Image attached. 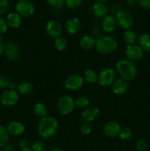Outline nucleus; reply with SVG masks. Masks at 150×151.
Here are the masks:
<instances>
[{"label":"nucleus","instance_id":"nucleus-1","mask_svg":"<svg viewBox=\"0 0 150 151\" xmlns=\"http://www.w3.org/2000/svg\"><path fill=\"white\" fill-rule=\"evenodd\" d=\"M58 129V122L54 116H46L41 118L38 125V132L43 139L52 137Z\"/></svg>","mask_w":150,"mask_h":151},{"label":"nucleus","instance_id":"nucleus-2","mask_svg":"<svg viewBox=\"0 0 150 151\" xmlns=\"http://www.w3.org/2000/svg\"><path fill=\"white\" fill-rule=\"evenodd\" d=\"M116 70L121 78L130 81L136 77L137 67L135 63L128 59H122L116 63Z\"/></svg>","mask_w":150,"mask_h":151},{"label":"nucleus","instance_id":"nucleus-3","mask_svg":"<svg viewBox=\"0 0 150 151\" xmlns=\"http://www.w3.org/2000/svg\"><path fill=\"white\" fill-rule=\"evenodd\" d=\"M95 47L100 54L107 55L113 52L117 49L118 42L113 37L104 35L96 39Z\"/></svg>","mask_w":150,"mask_h":151},{"label":"nucleus","instance_id":"nucleus-4","mask_svg":"<svg viewBox=\"0 0 150 151\" xmlns=\"http://www.w3.org/2000/svg\"><path fill=\"white\" fill-rule=\"evenodd\" d=\"M75 107V101L69 95L62 96L57 103V109L63 115H67L71 113Z\"/></svg>","mask_w":150,"mask_h":151},{"label":"nucleus","instance_id":"nucleus-5","mask_svg":"<svg viewBox=\"0 0 150 151\" xmlns=\"http://www.w3.org/2000/svg\"><path fill=\"white\" fill-rule=\"evenodd\" d=\"M116 20L117 24L121 29L127 30L132 27L134 19L130 13L126 10H120L116 13Z\"/></svg>","mask_w":150,"mask_h":151},{"label":"nucleus","instance_id":"nucleus-6","mask_svg":"<svg viewBox=\"0 0 150 151\" xmlns=\"http://www.w3.org/2000/svg\"><path fill=\"white\" fill-rule=\"evenodd\" d=\"M116 80V73L112 68H104L99 74L98 82L102 86H110Z\"/></svg>","mask_w":150,"mask_h":151},{"label":"nucleus","instance_id":"nucleus-7","mask_svg":"<svg viewBox=\"0 0 150 151\" xmlns=\"http://www.w3.org/2000/svg\"><path fill=\"white\" fill-rule=\"evenodd\" d=\"M16 10L21 17H29L35 12V7L29 0H19L16 4Z\"/></svg>","mask_w":150,"mask_h":151},{"label":"nucleus","instance_id":"nucleus-8","mask_svg":"<svg viewBox=\"0 0 150 151\" xmlns=\"http://www.w3.org/2000/svg\"><path fill=\"white\" fill-rule=\"evenodd\" d=\"M125 55L126 58L131 61H138L144 56V50L139 45L135 44H130L126 46L125 49Z\"/></svg>","mask_w":150,"mask_h":151},{"label":"nucleus","instance_id":"nucleus-9","mask_svg":"<svg viewBox=\"0 0 150 151\" xmlns=\"http://www.w3.org/2000/svg\"><path fill=\"white\" fill-rule=\"evenodd\" d=\"M0 101L3 106L11 107L15 106L19 101V94L16 90L7 89L1 94Z\"/></svg>","mask_w":150,"mask_h":151},{"label":"nucleus","instance_id":"nucleus-10","mask_svg":"<svg viewBox=\"0 0 150 151\" xmlns=\"http://www.w3.org/2000/svg\"><path fill=\"white\" fill-rule=\"evenodd\" d=\"M46 31L50 37L57 38L61 36L63 33V27L58 21L52 19L49 21L46 24Z\"/></svg>","mask_w":150,"mask_h":151},{"label":"nucleus","instance_id":"nucleus-11","mask_svg":"<svg viewBox=\"0 0 150 151\" xmlns=\"http://www.w3.org/2000/svg\"><path fill=\"white\" fill-rule=\"evenodd\" d=\"M83 85V79L79 75H71L67 77L64 81V86L71 91H76Z\"/></svg>","mask_w":150,"mask_h":151},{"label":"nucleus","instance_id":"nucleus-12","mask_svg":"<svg viewBox=\"0 0 150 151\" xmlns=\"http://www.w3.org/2000/svg\"><path fill=\"white\" fill-rule=\"evenodd\" d=\"M5 44L6 47L4 54H5L6 58L8 60H13V61L17 60L20 56V49L18 44L13 41H8Z\"/></svg>","mask_w":150,"mask_h":151},{"label":"nucleus","instance_id":"nucleus-13","mask_svg":"<svg viewBox=\"0 0 150 151\" xmlns=\"http://www.w3.org/2000/svg\"><path fill=\"white\" fill-rule=\"evenodd\" d=\"M121 129V128L117 122L110 121L104 125L103 131L107 137H116V136H119Z\"/></svg>","mask_w":150,"mask_h":151},{"label":"nucleus","instance_id":"nucleus-14","mask_svg":"<svg viewBox=\"0 0 150 151\" xmlns=\"http://www.w3.org/2000/svg\"><path fill=\"white\" fill-rule=\"evenodd\" d=\"M112 91L116 95H121L126 92L129 88L128 81H125L123 78L116 79L112 84Z\"/></svg>","mask_w":150,"mask_h":151},{"label":"nucleus","instance_id":"nucleus-15","mask_svg":"<svg viewBox=\"0 0 150 151\" xmlns=\"http://www.w3.org/2000/svg\"><path fill=\"white\" fill-rule=\"evenodd\" d=\"M99 114V110L98 108L96 106H88L87 109H84L81 116L84 122L91 123L98 117Z\"/></svg>","mask_w":150,"mask_h":151},{"label":"nucleus","instance_id":"nucleus-16","mask_svg":"<svg viewBox=\"0 0 150 151\" xmlns=\"http://www.w3.org/2000/svg\"><path fill=\"white\" fill-rule=\"evenodd\" d=\"M7 130L9 134L14 137H19L24 132V125L19 121H12L8 124Z\"/></svg>","mask_w":150,"mask_h":151},{"label":"nucleus","instance_id":"nucleus-17","mask_svg":"<svg viewBox=\"0 0 150 151\" xmlns=\"http://www.w3.org/2000/svg\"><path fill=\"white\" fill-rule=\"evenodd\" d=\"M81 27V22L76 17H71L66 21L65 24V29L69 34H75L79 30Z\"/></svg>","mask_w":150,"mask_h":151},{"label":"nucleus","instance_id":"nucleus-18","mask_svg":"<svg viewBox=\"0 0 150 151\" xmlns=\"http://www.w3.org/2000/svg\"><path fill=\"white\" fill-rule=\"evenodd\" d=\"M116 25H117V23H116V18L113 17V16H110V15H107L105 17H104L102 23H101L103 30L106 32H108V33L115 30Z\"/></svg>","mask_w":150,"mask_h":151},{"label":"nucleus","instance_id":"nucleus-19","mask_svg":"<svg viewBox=\"0 0 150 151\" xmlns=\"http://www.w3.org/2000/svg\"><path fill=\"white\" fill-rule=\"evenodd\" d=\"M107 5L103 2H96L93 5L92 13L96 17L104 18L107 16Z\"/></svg>","mask_w":150,"mask_h":151},{"label":"nucleus","instance_id":"nucleus-20","mask_svg":"<svg viewBox=\"0 0 150 151\" xmlns=\"http://www.w3.org/2000/svg\"><path fill=\"white\" fill-rule=\"evenodd\" d=\"M96 39L92 35H85L79 41V47L83 50H91L95 47Z\"/></svg>","mask_w":150,"mask_h":151},{"label":"nucleus","instance_id":"nucleus-21","mask_svg":"<svg viewBox=\"0 0 150 151\" xmlns=\"http://www.w3.org/2000/svg\"><path fill=\"white\" fill-rule=\"evenodd\" d=\"M6 22L9 27L13 29H16L21 24V17L16 12H13L7 15Z\"/></svg>","mask_w":150,"mask_h":151},{"label":"nucleus","instance_id":"nucleus-22","mask_svg":"<svg viewBox=\"0 0 150 151\" xmlns=\"http://www.w3.org/2000/svg\"><path fill=\"white\" fill-rule=\"evenodd\" d=\"M18 91L21 95H28L31 94L33 91L34 86L32 83L28 82V81H24L22 82L18 86Z\"/></svg>","mask_w":150,"mask_h":151},{"label":"nucleus","instance_id":"nucleus-23","mask_svg":"<svg viewBox=\"0 0 150 151\" xmlns=\"http://www.w3.org/2000/svg\"><path fill=\"white\" fill-rule=\"evenodd\" d=\"M140 47L144 51L150 52V34L144 33L141 35L138 39Z\"/></svg>","mask_w":150,"mask_h":151},{"label":"nucleus","instance_id":"nucleus-24","mask_svg":"<svg viewBox=\"0 0 150 151\" xmlns=\"http://www.w3.org/2000/svg\"><path fill=\"white\" fill-rule=\"evenodd\" d=\"M34 113L38 117H41V119L47 116V113H48L46 106L42 103H36L34 106Z\"/></svg>","mask_w":150,"mask_h":151},{"label":"nucleus","instance_id":"nucleus-25","mask_svg":"<svg viewBox=\"0 0 150 151\" xmlns=\"http://www.w3.org/2000/svg\"><path fill=\"white\" fill-rule=\"evenodd\" d=\"M98 77L99 75L94 69H88L84 73V78L89 83H96L98 82Z\"/></svg>","mask_w":150,"mask_h":151},{"label":"nucleus","instance_id":"nucleus-26","mask_svg":"<svg viewBox=\"0 0 150 151\" xmlns=\"http://www.w3.org/2000/svg\"><path fill=\"white\" fill-rule=\"evenodd\" d=\"M136 38H137V35L136 33H135V32L130 29L125 31L124 34L123 35L124 41L127 45L133 44L134 43H135Z\"/></svg>","mask_w":150,"mask_h":151},{"label":"nucleus","instance_id":"nucleus-27","mask_svg":"<svg viewBox=\"0 0 150 151\" xmlns=\"http://www.w3.org/2000/svg\"><path fill=\"white\" fill-rule=\"evenodd\" d=\"M9 139V133L7 128L0 125V147L6 145Z\"/></svg>","mask_w":150,"mask_h":151},{"label":"nucleus","instance_id":"nucleus-28","mask_svg":"<svg viewBox=\"0 0 150 151\" xmlns=\"http://www.w3.org/2000/svg\"><path fill=\"white\" fill-rule=\"evenodd\" d=\"M90 101L88 97L85 96L79 97L75 100V106L80 109H85L89 106Z\"/></svg>","mask_w":150,"mask_h":151},{"label":"nucleus","instance_id":"nucleus-29","mask_svg":"<svg viewBox=\"0 0 150 151\" xmlns=\"http://www.w3.org/2000/svg\"><path fill=\"white\" fill-rule=\"evenodd\" d=\"M54 47L59 51H63V50H66V48L67 47V41H66V38L62 36L55 38Z\"/></svg>","mask_w":150,"mask_h":151},{"label":"nucleus","instance_id":"nucleus-30","mask_svg":"<svg viewBox=\"0 0 150 151\" xmlns=\"http://www.w3.org/2000/svg\"><path fill=\"white\" fill-rule=\"evenodd\" d=\"M11 81L10 78L5 74H0V88H7L10 86Z\"/></svg>","mask_w":150,"mask_h":151},{"label":"nucleus","instance_id":"nucleus-31","mask_svg":"<svg viewBox=\"0 0 150 151\" xmlns=\"http://www.w3.org/2000/svg\"><path fill=\"white\" fill-rule=\"evenodd\" d=\"M132 131L129 128H123L121 129L120 132H119V137L122 140H129V139L132 137Z\"/></svg>","mask_w":150,"mask_h":151},{"label":"nucleus","instance_id":"nucleus-32","mask_svg":"<svg viewBox=\"0 0 150 151\" xmlns=\"http://www.w3.org/2000/svg\"><path fill=\"white\" fill-rule=\"evenodd\" d=\"M32 151H46V145L41 141H36L32 143L31 147Z\"/></svg>","mask_w":150,"mask_h":151},{"label":"nucleus","instance_id":"nucleus-33","mask_svg":"<svg viewBox=\"0 0 150 151\" xmlns=\"http://www.w3.org/2000/svg\"><path fill=\"white\" fill-rule=\"evenodd\" d=\"M82 4V0H65V4L69 9H76Z\"/></svg>","mask_w":150,"mask_h":151},{"label":"nucleus","instance_id":"nucleus-34","mask_svg":"<svg viewBox=\"0 0 150 151\" xmlns=\"http://www.w3.org/2000/svg\"><path fill=\"white\" fill-rule=\"evenodd\" d=\"M92 131V125L90 122H84L80 126V131L83 135H88Z\"/></svg>","mask_w":150,"mask_h":151},{"label":"nucleus","instance_id":"nucleus-35","mask_svg":"<svg viewBox=\"0 0 150 151\" xmlns=\"http://www.w3.org/2000/svg\"><path fill=\"white\" fill-rule=\"evenodd\" d=\"M135 147L138 151H146L148 148V143L144 139H140L137 141Z\"/></svg>","mask_w":150,"mask_h":151},{"label":"nucleus","instance_id":"nucleus-36","mask_svg":"<svg viewBox=\"0 0 150 151\" xmlns=\"http://www.w3.org/2000/svg\"><path fill=\"white\" fill-rule=\"evenodd\" d=\"M10 7L9 0H0V16L7 13Z\"/></svg>","mask_w":150,"mask_h":151},{"label":"nucleus","instance_id":"nucleus-37","mask_svg":"<svg viewBox=\"0 0 150 151\" xmlns=\"http://www.w3.org/2000/svg\"><path fill=\"white\" fill-rule=\"evenodd\" d=\"M49 5L56 8H61L65 4V0H46Z\"/></svg>","mask_w":150,"mask_h":151},{"label":"nucleus","instance_id":"nucleus-38","mask_svg":"<svg viewBox=\"0 0 150 151\" xmlns=\"http://www.w3.org/2000/svg\"><path fill=\"white\" fill-rule=\"evenodd\" d=\"M7 28H8V25L6 20L0 16V35L7 32Z\"/></svg>","mask_w":150,"mask_h":151},{"label":"nucleus","instance_id":"nucleus-39","mask_svg":"<svg viewBox=\"0 0 150 151\" xmlns=\"http://www.w3.org/2000/svg\"><path fill=\"white\" fill-rule=\"evenodd\" d=\"M92 36L96 39H98L102 36V32L99 27H95L92 30Z\"/></svg>","mask_w":150,"mask_h":151},{"label":"nucleus","instance_id":"nucleus-40","mask_svg":"<svg viewBox=\"0 0 150 151\" xmlns=\"http://www.w3.org/2000/svg\"><path fill=\"white\" fill-rule=\"evenodd\" d=\"M138 4L146 10L150 9V0H138Z\"/></svg>","mask_w":150,"mask_h":151},{"label":"nucleus","instance_id":"nucleus-41","mask_svg":"<svg viewBox=\"0 0 150 151\" xmlns=\"http://www.w3.org/2000/svg\"><path fill=\"white\" fill-rule=\"evenodd\" d=\"M19 145L21 149L26 148L29 145V142L26 139H21L19 142Z\"/></svg>","mask_w":150,"mask_h":151},{"label":"nucleus","instance_id":"nucleus-42","mask_svg":"<svg viewBox=\"0 0 150 151\" xmlns=\"http://www.w3.org/2000/svg\"><path fill=\"white\" fill-rule=\"evenodd\" d=\"M127 6L130 8H135L137 6L139 5L138 4V0H127L126 1Z\"/></svg>","mask_w":150,"mask_h":151},{"label":"nucleus","instance_id":"nucleus-43","mask_svg":"<svg viewBox=\"0 0 150 151\" xmlns=\"http://www.w3.org/2000/svg\"><path fill=\"white\" fill-rule=\"evenodd\" d=\"M5 47L6 44L5 43H4L3 41H0V56L1 55L4 54V52H5Z\"/></svg>","mask_w":150,"mask_h":151},{"label":"nucleus","instance_id":"nucleus-44","mask_svg":"<svg viewBox=\"0 0 150 151\" xmlns=\"http://www.w3.org/2000/svg\"><path fill=\"white\" fill-rule=\"evenodd\" d=\"M2 150L1 151H14V149H13V147H12L11 145H4V147H2Z\"/></svg>","mask_w":150,"mask_h":151},{"label":"nucleus","instance_id":"nucleus-45","mask_svg":"<svg viewBox=\"0 0 150 151\" xmlns=\"http://www.w3.org/2000/svg\"><path fill=\"white\" fill-rule=\"evenodd\" d=\"M17 87V85H16L15 83L13 82H11V83H10V86H9V88H10V89H13V90H15L16 89V88ZM18 88V87H17Z\"/></svg>","mask_w":150,"mask_h":151},{"label":"nucleus","instance_id":"nucleus-46","mask_svg":"<svg viewBox=\"0 0 150 151\" xmlns=\"http://www.w3.org/2000/svg\"><path fill=\"white\" fill-rule=\"evenodd\" d=\"M50 151H63V150H61L60 148H58V147H55V148L51 149Z\"/></svg>","mask_w":150,"mask_h":151},{"label":"nucleus","instance_id":"nucleus-47","mask_svg":"<svg viewBox=\"0 0 150 151\" xmlns=\"http://www.w3.org/2000/svg\"><path fill=\"white\" fill-rule=\"evenodd\" d=\"M21 151H32V150L31 148H29V147H26V148L21 149Z\"/></svg>","mask_w":150,"mask_h":151},{"label":"nucleus","instance_id":"nucleus-48","mask_svg":"<svg viewBox=\"0 0 150 151\" xmlns=\"http://www.w3.org/2000/svg\"><path fill=\"white\" fill-rule=\"evenodd\" d=\"M96 1H97V2H105L106 1H107V0H96Z\"/></svg>","mask_w":150,"mask_h":151},{"label":"nucleus","instance_id":"nucleus-49","mask_svg":"<svg viewBox=\"0 0 150 151\" xmlns=\"http://www.w3.org/2000/svg\"><path fill=\"white\" fill-rule=\"evenodd\" d=\"M1 40H2V36H1V35H0V41H1Z\"/></svg>","mask_w":150,"mask_h":151}]
</instances>
